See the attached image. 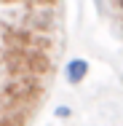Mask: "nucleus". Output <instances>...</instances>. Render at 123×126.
<instances>
[{"label": "nucleus", "mask_w": 123, "mask_h": 126, "mask_svg": "<svg viewBox=\"0 0 123 126\" xmlns=\"http://www.w3.org/2000/svg\"><path fill=\"white\" fill-rule=\"evenodd\" d=\"M56 118H70V107H56Z\"/></svg>", "instance_id": "7ed1b4c3"}, {"label": "nucleus", "mask_w": 123, "mask_h": 126, "mask_svg": "<svg viewBox=\"0 0 123 126\" xmlns=\"http://www.w3.org/2000/svg\"><path fill=\"white\" fill-rule=\"evenodd\" d=\"M64 73H67V80L75 86V83H80L83 78L88 75V62H86V59H80V56H75V59L67 62V70H64Z\"/></svg>", "instance_id": "f03ea898"}, {"label": "nucleus", "mask_w": 123, "mask_h": 126, "mask_svg": "<svg viewBox=\"0 0 123 126\" xmlns=\"http://www.w3.org/2000/svg\"><path fill=\"white\" fill-rule=\"evenodd\" d=\"M43 94V83L40 78H11L3 86V99L8 102V107H32Z\"/></svg>", "instance_id": "f257e3e1"}, {"label": "nucleus", "mask_w": 123, "mask_h": 126, "mask_svg": "<svg viewBox=\"0 0 123 126\" xmlns=\"http://www.w3.org/2000/svg\"><path fill=\"white\" fill-rule=\"evenodd\" d=\"M0 126H5V124H3V115H0Z\"/></svg>", "instance_id": "423d86ee"}, {"label": "nucleus", "mask_w": 123, "mask_h": 126, "mask_svg": "<svg viewBox=\"0 0 123 126\" xmlns=\"http://www.w3.org/2000/svg\"><path fill=\"white\" fill-rule=\"evenodd\" d=\"M118 5H121V8H123V0H118Z\"/></svg>", "instance_id": "0eeeda50"}, {"label": "nucleus", "mask_w": 123, "mask_h": 126, "mask_svg": "<svg viewBox=\"0 0 123 126\" xmlns=\"http://www.w3.org/2000/svg\"><path fill=\"white\" fill-rule=\"evenodd\" d=\"M0 3H24V0H0Z\"/></svg>", "instance_id": "39448f33"}, {"label": "nucleus", "mask_w": 123, "mask_h": 126, "mask_svg": "<svg viewBox=\"0 0 123 126\" xmlns=\"http://www.w3.org/2000/svg\"><path fill=\"white\" fill-rule=\"evenodd\" d=\"M24 3H29V5H51L54 0H24Z\"/></svg>", "instance_id": "20e7f679"}]
</instances>
